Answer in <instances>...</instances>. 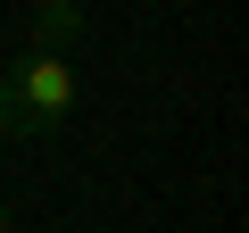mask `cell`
<instances>
[{
  "label": "cell",
  "instance_id": "cell-1",
  "mask_svg": "<svg viewBox=\"0 0 249 233\" xmlns=\"http://www.w3.org/2000/svg\"><path fill=\"white\" fill-rule=\"evenodd\" d=\"M83 100L67 50H17L0 67V142H42L50 125H67Z\"/></svg>",
  "mask_w": 249,
  "mask_h": 233
},
{
  "label": "cell",
  "instance_id": "cell-2",
  "mask_svg": "<svg viewBox=\"0 0 249 233\" xmlns=\"http://www.w3.org/2000/svg\"><path fill=\"white\" fill-rule=\"evenodd\" d=\"M75 34H83V0H34L25 50H75Z\"/></svg>",
  "mask_w": 249,
  "mask_h": 233
},
{
  "label": "cell",
  "instance_id": "cell-3",
  "mask_svg": "<svg viewBox=\"0 0 249 233\" xmlns=\"http://www.w3.org/2000/svg\"><path fill=\"white\" fill-rule=\"evenodd\" d=\"M0 233H17V216H9V200H0Z\"/></svg>",
  "mask_w": 249,
  "mask_h": 233
}]
</instances>
